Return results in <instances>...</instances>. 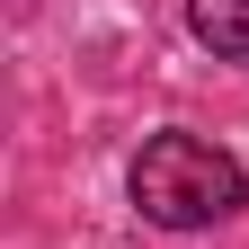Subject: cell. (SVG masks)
Segmentation results:
<instances>
[{"mask_svg":"<svg viewBox=\"0 0 249 249\" xmlns=\"http://www.w3.org/2000/svg\"><path fill=\"white\" fill-rule=\"evenodd\" d=\"M187 27L223 62H249V0H187Z\"/></svg>","mask_w":249,"mask_h":249,"instance_id":"obj_2","label":"cell"},{"mask_svg":"<svg viewBox=\"0 0 249 249\" xmlns=\"http://www.w3.org/2000/svg\"><path fill=\"white\" fill-rule=\"evenodd\" d=\"M134 205L142 223L160 231H205V223H231V213L249 205V178L223 142L205 134H151L134 151Z\"/></svg>","mask_w":249,"mask_h":249,"instance_id":"obj_1","label":"cell"}]
</instances>
